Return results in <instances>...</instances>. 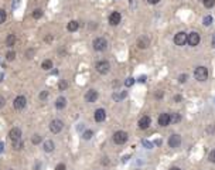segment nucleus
<instances>
[{
    "mask_svg": "<svg viewBox=\"0 0 215 170\" xmlns=\"http://www.w3.org/2000/svg\"><path fill=\"white\" fill-rule=\"evenodd\" d=\"M194 78L199 81V82H204V81H207V78H208V69L207 67H202V65H199L194 69Z\"/></svg>",
    "mask_w": 215,
    "mask_h": 170,
    "instance_id": "obj_1",
    "label": "nucleus"
},
{
    "mask_svg": "<svg viewBox=\"0 0 215 170\" xmlns=\"http://www.w3.org/2000/svg\"><path fill=\"white\" fill-rule=\"evenodd\" d=\"M92 46H94V50L95 51H105L108 48V41H106V38H103V37H96V38L94 40Z\"/></svg>",
    "mask_w": 215,
    "mask_h": 170,
    "instance_id": "obj_2",
    "label": "nucleus"
},
{
    "mask_svg": "<svg viewBox=\"0 0 215 170\" xmlns=\"http://www.w3.org/2000/svg\"><path fill=\"white\" fill-rule=\"evenodd\" d=\"M62 128H64V122L61 120V119H52L50 122V131L52 133H60L61 131H62Z\"/></svg>",
    "mask_w": 215,
    "mask_h": 170,
    "instance_id": "obj_3",
    "label": "nucleus"
},
{
    "mask_svg": "<svg viewBox=\"0 0 215 170\" xmlns=\"http://www.w3.org/2000/svg\"><path fill=\"white\" fill-rule=\"evenodd\" d=\"M188 43V34L184 33V31H180L174 35V44L178 46V47H182L184 44Z\"/></svg>",
    "mask_w": 215,
    "mask_h": 170,
    "instance_id": "obj_4",
    "label": "nucleus"
},
{
    "mask_svg": "<svg viewBox=\"0 0 215 170\" xmlns=\"http://www.w3.org/2000/svg\"><path fill=\"white\" fill-rule=\"evenodd\" d=\"M128 133L125 132V131H117L113 133V142H115L116 145H123V143H126L128 142Z\"/></svg>",
    "mask_w": 215,
    "mask_h": 170,
    "instance_id": "obj_5",
    "label": "nucleus"
},
{
    "mask_svg": "<svg viewBox=\"0 0 215 170\" xmlns=\"http://www.w3.org/2000/svg\"><path fill=\"white\" fill-rule=\"evenodd\" d=\"M95 69L99 72L100 75H105V74H108V72H109V69H111V64H109L108 61L102 60V61H98V63H96Z\"/></svg>",
    "mask_w": 215,
    "mask_h": 170,
    "instance_id": "obj_6",
    "label": "nucleus"
},
{
    "mask_svg": "<svg viewBox=\"0 0 215 170\" xmlns=\"http://www.w3.org/2000/svg\"><path fill=\"white\" fill-rule=\"evenodd\" d=\"M13 106H14L16 111L24 109V108L27 106V99H26V97H24V95H18V97H16V99L13 101Z\"/></svg>",
    "mask_w": 215,
    "mask_h": 170,
    "instance_id": "obj_7",
    "label": "nucleus"
},
{
    "mask_svg": "<svg viewBox=\"0 0 215 170\" xmlns=\"http://www.w3.org/2000/svg\"><path fill=\"white\" fill-rule=\"evenodd\" d=\"M180 145H181V136L180 135L174 133V135H171L168 137V146H170V148L176 149V148H178Z\"/></svg>",
    "mask_w": 215,
    "mask_h": 170,
    "instance_id": "obj_8",
    "label": "nucleus"
},
{
    "mask_svg": "<svg viewBox=\"0 0 215 170\" xmlns=\"http://www.w3.org/2000/svg\"><path fill=\"white\" fill-rule=\"evenodd\" d=\"M199 41H201V37H199L198 33L193 31V33L188 34V44H190L191 47H197L199 44Z\"/></svg>",
    "mask_w": 215,
    "mask_h": 170,
    "instance_id": "obj_9",
    "label": "nucleus"
},
{
    "mask_svg": "<svg viewBox=\"0 0 215 170\" xmlns=\"http://www.w3.org/2000/svg\"><path fill=\"white\" fill-rule=\"evenodd\" d=\"M109 24L111 26H117L119 23H120V20H122V16H120V13L119 12H112L111 14H109Z\"/></svg>",
    "mask_w": 215,
    "mask_h": 170,
    "instance_id": "obj_10",
    "label": "nucleus"
},
{
    "mask_svg": "<svg viewBox=\"0 0 215 170\" xmlns=\"http://www.w3.org/2000/svg\"><path fill=\"white\" fill-rule=\"evenodd\" d=\"M9 137H10V140L12 142H16V140H20L21 139V129L20 128H13V129H10V132H9Z\"/></svg>",
    "mask_w": 215,
    "mask_h": 170,
    "instance_id": "obj_11",
    "label": "nucleus"
},
{
    "mask_svg": "<svg viewBox=\"0 0 215 170\" xmlns=\"http://www.w3.org/2000/svg\"><path fill=\"white\" fill-rule=\"evenodd\" d=\"M98 97H99L98 91H95V89H89V91L85 94V101L89 102V103H92V102H95L96 99H98Z\"/></svg>",
    "mask_w": 215,
    "mask_h": 170,
    "instance_id": "obj_12",
    "label": "nucleus"
},
{
    "mask_svg": "<svg viewBox=\"0 0 215 170\" xmlns=\"http://www.w3.org/2000/svg\"><path fill=\"white\" fill-rule=\"evenodd\" d=\"M149 46H150V38L147 37V35H142V37H139V40H137V47H139V48L146 50Z\"/></svg>",
    "mask_w": 215,
    "mask_h": 170,
    "instance_id": "obj_13",
    "label": "nucleus"
},
{
    "mask_svg": "<svg viewBox=\"0 0 215 170\" xmlns=\"http://www.w3.org/2000/svg\"><path fill=\"white\" fill-rule=\"evenodd\" d=\"M171 123V115L170 114H161L160 116H159V125L160 126H168Z\"/></svg>",
    "mask_w": 215,
    "mask_h": 170,
    "instance_id": "obj_14",
    "label": "nucleus"
},
{
    "mask_svg": "<svg viewBox=\"0 0 215 170\" xmlns=\"http://www.w3.org/2000/svg\"><path fill=\"white\" fill-rule=\"evenodd\" d=\"M94 118H95L96 122H103V120L106 119V111H105V109H102V108L96 109V111H95V114H94Z\"/></svg>",
    "mask_w": 215,
    "mask_h": 170,
    "instance_id": "obj_15",
    "label": "nucleus"
},
{
    "mask_svg": "<svg viewBox=\"0 0 215 170\" xmlns=\"http://www.w3.org/2000/svg\"><path fill=\"white\" fill-rule=\"evenodd\" d=\"M54 149H55V143H54L51 139H47V140L44 142V145H43V150L45 153H51Z\"/></svg>",
    "mask_w": 215,
    "mask_h": 170,
    "instance_id": "obj_16",
    "label": "nucleus"
},
{
    "mask_svg": "<svg viewBox=\"0 0 215 170\" xmlns=\"http://www.w3.org/2000/svg\"><path fill=\"white\" fill-rule=\"evenodd\" d=\"M150 123H151V119L149 116H143V118L139 119V128L140 129H147L150 126Z\"/></svg>",
    "mask_w": 215,
    "mask_h": 170,
    "instance_id": "obj_17",
    "label": "nucleus"
},
{
    "mask_svg": "<svg viewBox=\"0 0 215 170\" xmlns=\"http://www.w3.org/2000/svg\"><path fill=\"white\" fill-rule=\"evenodd\" d=\"M16 41H17V38H16V34H9L7 35V38H6V46L9 47V48H12L14 44H16Z\"/></svg>",
    "mask_w": 215,
    "mask_h": 170,
    "instance_id": "obj_18",
    "label": "nucleus"
},
{
    "mask_svg": "<svg viewBox=\"0 0 215 170\" xmlns=\"http://www.w3.org/2000/svg\"><path fill=\"white\" fill-rule=\"evenodd\" d=\"M79 29V23L77 21V20H71L69 23H68V26H66V30L68 31H77Z\"/></svg>",
    "mask_w": 215,
    "mask_h": 170,
    "instance_id": "obj_19",
    "label": "nucleus"
},
{
    "mask_svg": "<svg viewBox=\"0 0 215 170\" xmlns=\"http://www.w3.org/2000/svg\"><path fill=\"white\" fill-rule=\"evenodd\" d=\"M65 106H66V99L64 97L57 98V101H55V108H57V109H64Z\"/></svg>",
    "mask_w": 215,
    "mask_h": 170,
    "instance_id": "obj_20",
    "label": "nucleus"
},
{
    "mask_svg": "<svg viewBox=\"0 0 215 170\" xmlns=\"http://www.w3.org/2000/svg\"><path fill=\"white\" fill-rule=\"evenodd\" d=\"M128 97V92L126 91H122V92H115L113 95H112V98L115 99V101H120V99H123V98H126Z\"/></svg>",
    "mask_w": 215,
    "mask_h": 170,
    "instance_id": "obj_21",
    "label": "nucleus"
},
{
    "mask_svg": "<svg viewBox=\"0 0 215 170\" xmlns=\"http://www.w3.org/2000/svg\"><path fill=\"white\" fill-rule=\"evenodd\" d=\"M41 68H43L44 71H50L51 68H52V61H51V60H44L43 64H41Z\"/></svg>",
    "mask_w": 215,
    "mask_h": 170,
    "instance_id": "obj_22",
    "label": "nucleus"
},
{
    "mask_svg": "<svg viewBox=\"0 0 215 170\" xmlns=\"http://www.w3.org/2000/svg\"><path fill=\"white\" fill-rule=\"evenodd\" d=\"M13 143V149L14 150H21L23 148H24V142L20 139V140H16V142H12Z\"/></svg>",
    "mask_w": 215,
    "mask_h": 170,
    "instance_id": "obj_23",
    "label": "nucleus"
},
{
    "mask_svg": "<svg viewBox=\"0 0 215 170\" xmlns=\"http://www.w3.org/2000/svg\"><path fill=\"white\" fill-rule=\"evenodd\" d=\"M92 136H94V131H91V129H86V131L82 133V137L85 139V140H89V139H92Z\"/></svg>",
    "mask_w": 215,
    "mask_h": 170,
    "instance_id": "obj_24",
    "label": "nucleus"
},
{
    "mask_svg": "<svg viewBox=\"0 0 215 170\" xmlns=\"http://www.w3.org/2000/svg\"><path fill=\"white\" fill-rule=\"evenodd\" d=\"M171 115V123H178L181 120V115L180 114H170Z\"/></svg>",
    "mask_w": 215,
    "mask_h": 170,
    "instance_id": "obj_25",
    "label": "nucleus"
},
{
    "mask_svg": "<svg viewBox=\"0 0 215 170\" xmlns=\"http://www.w3.org/2000/svg\"><path fill=\"white\" fill-rule=\"evenodd\" d=\"M41 136L38 135V133H35V135H33V137H31V143L33 145H38V143H41Z\"/></svg>",
    "mask_w": 215,
    "mask_h": 170,
    "instance_id": "obj_26",
    "label": "nucleus"
},
{
    "mask_svg": "<svg viewBox=\"0 0 215 170\" xmlns=\"http://www.w3.org/2000/svg\"><path fill=\"white\" fill-rule=\"evenodd\" d=\"M66 88H68V82H66L65 80H61V81L58 82V89H60V91H65Z\"/></svg>",
    "mask_w": 215,
    "mask_h": 170,
    "instance_id": "obj_27",
    "label": "nucleus"
},
{
    "mask_svg": "<svg viewBox=\"0 0 215 170\" xmlns=\"http://www.w3.org/2000/svg\"><path fill=\"white\" fill-rule=\"evenodd\" d=\"M212 20H214L212 16H205L204 20H202V24H204V26H211V24H212Z\"/></svg>",
    "mask_w": 215,
    "mask_h": 170,
    "instance_id": "obj_28",
    "label": "nucleus"
},
{
    "mask_svg": "<svg viewBox=\"0 0 215 170\" xmlns=\"http://www.w3.org/2000/svg\"><path fill=\"white\" fill-rule=\"evenodd\" d=\"M43 17V10L41 9H35L33 12V18H41Z\"/></svg>",
    "mask_w": 215,
    "mask_h": 170,
    "instance_id": "obj_29",
    "label": "nucleus"
},
{
    "mask_svg": "<svg viewBox=\"0 0 215 170\" xmlns=\"http://www.w3.org/2000/svg\"><path fill=\"white\" fill-rule=\"evenodd\" d=\"M14 58H16V52H14V51H9V52L6 54V60H7V61H13Z\"/></svg>",
    "mask_w": 215,
    "mask_h": 170,
    "instance_id": "obj_30",
    "label": "nucleus"
},
{
    "mask_svg": "<svg viewBox=\"0 0 215 170\" xmlns=\"http://www.w3.org/2000/svg\"><path fill=\"white\" fill-rule=\"evenodd\" d=\"M6 18H7V14H6V10H3V9H0V24H3V23L6 21Z\"/></svg>",
    "mask_w": 215,
    "mask_h": 170,
    "instance_id": "obj_31",
    "label": "nucleus"
},
{
    "mask_svg": "<svg viewBox=\"0 0 215 170\" xmlns=\"http://www.w3.org/2000/svg\"><path fill=\"white\" fill-rule=\"evenodd\" d=\"M204 6H205L207 9H212L215 6V0H205V1H204Z\"/></svg>",
    "mask_w": 215,
    "mask_h": 170,
    "instance_id": "obj_32",
    "label": "nucleus"
},
{
    "mask_svg": "<svg viewBox=\"0 0 215 170\" xmlns=\"http://www.w3.org/2000/svg\"><path fill=\"white\" fill-rule=\"evenodd\" d=\"M208 160H210V163H215V149H212L208 153Z\"/></svg>",
    "mask_w": 215,
    "mask_h": 170,
    "instance_id": "obj_33",
    "label": "nucleus"
},
{
    "mask_svg": "<svg viewBox=\"0 0 215 170\" xmlns=\"http://www.w3.org/2000/svg\"><path fill=\"white\" fill-rule=\"evenodd\" d=\"M47 98H48V91H41V92H40V99H41V101H45Z\"/></svg>",
    "mask_w": 215,
    "mask_h": 170,
    "instance_id": "obj_34",
    "label": "nucleus"
},
{
    "mask_svg": "<svg viewBox=\"0 0 215 170\" xmlns=\"http://www.w3.org/2000/svg\"><path fill=\"white\" fill-rule=\"evenodd\" d=\"M142 145H143V146H146L147 149H151V148H153V143H150L147 139H143V140H142Z\"/></svg>",
    "mask_w": 215,
    "mask_h": 170,
    "instance_id": "obj_35",
    "label": "nucleus"
},
{
    "mask_svg": "<svg viewBox=\"0 0 215 170\" xmlns=\"http://www.w3.org/2000/svg\"><path fill=\"white\" fill-rule=\"evenodd\" d=\"M133 84H134V78H133V77H129V78L125 81V85H126V86H132Z\"/></svg>",
    "mask_w": 215,
    "mask_h": 170,
    "instance_id": "obj_36",
    "label": "nucleus"
},
{
    "mask_svg": "<svg viewBox=\"0 0 215 170\" xmlns=\"http://www.w3.org/2000/svg\"><path fill=\"white\" fill-rule=\"evenodd\" d=\"M187 78H188L187 74H181V75L178 77V82H180V84H184V82L187 81Z\"/></svg>",
    "mask_w": 215,
    "mask_h": 170,
    "instance_id": "obj_37",
    "label": "nucleus"
},
{
    "mask_svg": "<svg viewBox=\"0 0 215 170\" xmlns=\"http://www.w3.org/2000/svg\"><path fill=\"white\" fill-rule=\"evenodd\" d=\"M33 54H34V50H27V52H26V57H27L28 60H31V58H33Z\"/></svg>",
    "mask_w": 215,
    "mask_h": 170,
    "instance_id": "obj_38",
    "label": "nucleus"
},
{
    "mask_svg": "<svg viewBox=\"0 0 215 170\" xmlns=\"http://www.w3.org/2000/svg\"><path fill=\"white\" fill-rule=\"evenodd\" d=\"M55 170H66V167H65V165H64V163H60V165H57V166H55Z\"/></svg>",
    "mask_w": 215,
    "mask_h": 170,
    "instance_id": "obj_39",
    "label": "nucleus"
},
{
    "mask_svg": "<svg viewBox=\"0 0 215 170\" xmlns=\"http://www.w3.org/2000/svg\"><path fill=\"white\" fill-rule=\"evenodd\" d=\"M52 38H54V37H52L51 34H48V35H45V38H44V41H45V43H51V41H52Z\"/></svg>",
    "mask_w": 215,
    "mask_h": 170,
    "instance_id": "obj_40",
    "label": "nucleus"
},
{
    "mask_svg": "<svg viewBox=\"0 0 215 170\" xmlns=\"http://www.w3.org/2000/svg\"><path fill=\"white\" fill-rule=\"evenodd\" d=\"M6 105V99H4V97H0V108H3Z\"/></svg>",
    "mask_w": 215,
    "mask_h": 170,
    "instance_id": "obj_41",
    "label": "nucleus"
},
{
    "mask_svg": "<svg viewBox=\"0 0 215 170\" xmlns=\"http://www.w3.org/2000/svg\"><path fill=\"white\" fill-rule=\"evenodd\" d=\"M139 82H146V75H142V77H139V80H137Z\"/></svg>",
    "mask_w": 215,
    "mask_h": 170,
    "instance_id": "obj_42",
    "label": "nucleus"
},
{
    "mask_svg": "<svg viewBox=\"0 0 215 170\" xmlns=\"http://www.w3.org/2000/svg\"><path fill=\"white\" fill-rule=\"evenodd\" d=\"M174 101L180 102V101H181V95H176V97H174Z\"/></svg>",
    "mask_w": 215,
    "mask_h": 170,
    "instance_id": "obj_43",
    "label": "nucleus"
},
{
    "mask_svg": "<svg viewBox=\"0 0 215 170\" xmlns=\"http://www.w3.org/2000/svg\"><path fill=\"white\" fill-rule=\"evenodd\" d=\"M147 1H149L150 4H157V3H159L160 0H147Z\"/></svg>",
    "mask_w": 215,
    "mask_h": 170,
    "instance_id": "obj_44",
    "label": "nucleus"
},
{
    "mask_svg": "<svg viewBox=\"0 0 215 170\" xmlns=\"http://www.w3.org/2000/svg\"><path fill=\"white\" fill-rule=\"evenodd\" d=\"M3 150H4V143H3V142H0V153L3 152Z\"/></svg>",
    "mask_w": 215,
    "mask_h": 170,
    "instance_id": "obj_45",
    "label": "nucleus"
},
{
    "mask_svg": "<svg viewBox=\"0 0 215 170\" xmlns=\"http://www.w3.org/2000/svg\"><path fill=\"white\" fill-rule=\"evenodd\" d=\"M161 97H163V92H161V91L156 94V98H161Z\"/></svg>",
    "mask_w": 215,
    "mask_h": 170,
    "instance_id": "obj_46",
    "label": "nucleus"
},
{
    "mask_svg": "<svg viewBox=\"0 0 215 170\" xmlns=\"http://www.w3.org/2000/svg\"><path fill=\"white\" fill-rule=\"evenodd\" d=\"M129 157H130L129 154H128V156H125V157H123V162H128V160H129Z\"/></svg>",
    "mask_w": 215,
    "mask_h": 170,
    "instance_id": "obj_47",
    "label": "nucleus"
},
{
    "mask_svg": "<svg viewBox=\"0 0 215 170\" xmlns=\"http://www.w3.org/2000/svg\"><path fill=\"white\" fill-rule=\"evenodd\" d=\"M170 170H181V169H180V167H171Z\"/></svg>",
    "mask_w": 215,
    "mask_h": 170,
    "instance_id": "obj_48",
    "label": "nucleus"
},
{
    "mask_svg": "<svg viewBox=\"0 0 215 170\" xmlns=\"http://www.w3.org/2000/svg\"><path fill=\"white\" fill-rule=\"evenodd\" d=\"M212 44H214V47H215V34H214V38H212Z\"/></svg>",
    "mask_w": 215,
    "mask_h": 170,
    "instance_id": "obj_49",
    "label": "nucleus"
},
{
    "mask_svg": "<svg viewBox=\"0 0 215 170\" xmlns=\"http://www.w3.org/2000/svg\"><path fill=\"white\" fill-rule=\"evenodd\" d=\"M0 81H3V74H0Z\"/></svg>",
    "mask_w": 215,
    "mask_h": 170,
    "instance_id": "obj_50",
    "label": "nucleus"
},
{
    "mask_svg": "<svg viewBox=\"0 0 215 170\" xmlns=\"http://www.w3.org/2000/svg\"><path fill=\"white\" fill-rule=\"evenodd\" d=\"M201 1H202V3H204V1H205V0H201Z\"/></svg>",
    "mask_w": 215,
    "mask_h": 170,
    "instance_id": "obj_51",
    "label": "nucleus"
},
{
    "mask_svg": "<svg viewBox=\"0 0 215 170\" xmlns=\"http://www.w3.org/2000/svg\"><path fill=\"white\" fill-rule=\"evenodd\" d=\"M7 170H13V169H7Z\"/></svg>",
    "mask_w": 215,
    "mask_h": 170,
    "instance_id": "obj_52",
    "label": "nucleus"
}]
</instances>
